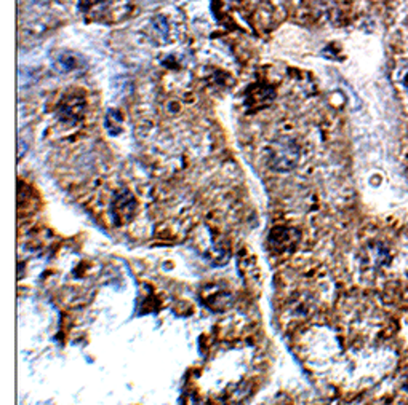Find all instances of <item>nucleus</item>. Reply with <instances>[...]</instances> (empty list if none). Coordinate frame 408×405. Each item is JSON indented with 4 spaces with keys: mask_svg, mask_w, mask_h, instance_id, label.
I'll return each instance as SVG.
<instances>
[{
    "mask_svg": "<svg viewBox=\"0 0 408 405\" xmlns=\"http://www.w3.org/2000/svg\"><path fill=\"white\" fill-rule=\"evenodd\" d=\"M266 163L277 173H290L293 171L301 158V148L290 137H277L268 144Z\"/></svg>",
    "mask_w": 408,
    "mask_h": 405,
    "instance_id": "f257e3e1",
    "label": "nucleus"
},
{
    "mask_svg": "<svg viewBox=\"0 0 408 405\" xmlns=\"http://www.w3.org/2000/svg\"><path fill=\"white\" fill-rule=\"evenodd\" d=\"M138 213V201L133 193L126 188H120L114 193L111 203V217L115 225L122 227L130 224L136 217Z\"/></svg>",
    "mask_w": 408,
    "mask_h": 405,
    "instance_id": "f03ea898",
    "label": "nucleus"
},
{
    "mask_svg": "<svg viewBox=\"0 0 408 405\" xmlns=\"http://www.w3.org/2000/svg\"><path fill=\"white\" fill-rule=\"evenodd\" d=\"M85 114V98L84 94L71 91L66 93L61 101L57 105V116L64 125L73 126L84 119Z\"/></svg>",
    "mask_w": 408,
    "mask_h": 405,
    "instance_id": "7ed1b4c3",
    "label": "nucleus"
},
{
    "mask_svg": "<svg viewBox=\"0 0 408 405\" xmlns=\"http://www.w3.org/2000/svg\"><path fill=\"white\" fill-rule=\"evenodd\" d=\"M300 240L301 233L296 229H291V227H275L269 233L268 244L274 254L284 255L293 252L298 244H300Z\"/></svg>",
    "mask_w": 408,
    "mask_h": 405,
    "instance_id": "20e7f679",
    "label": "nucleus"
},
{
    "mask_svg": "<svg viewBox=\"0 0 408 405\" xmlns=\"http://www.w3.org/2000/svg\"><path fill=\"white\" fill-rule=\"evenodd\" d=\"M393 260L389 247L381 241H370L360 249L359 262L365 270H379L388 266Z\"/></svg>",
    "mask_w": 408,
    "mask_h": 405,
    "instance_id": "39448f33",
    "label": "nucleus"
},
{
    "mask_svg": "<svg viewBox=\"0 0 408 405\" xmlns=\"http://www.w3.org/2000/svg\"><path fill=\"white\" fill-rule=\"evenodd\" d=\"M275 99V90L266 83H255L245 91V105L253 112L269 107Z\"/></svg>",
    "mask_w": 408,
    "mask_h": 405,
    "instance_id": "423d86ee",
    "label": "nucleus"
},
{
    "mask_svg": "<svg viewBox=\"0 0 408 405\" xmlns=\"http://www.w3.org/2000/svg\"><path fill=\"white\" fill-rule=\"evenodd\" d=\"M147 36L149 40L157 43V45H163L168 42L170 37V26L163 16H156L149 21L147 24Z\"/></svg>",
    "mask_w": 408,
    "mask_h": 405,
    "instance_id": "0eeeda50",
    "label": "nucleus"
},
{
    "mask_svg": "<svg viewBox=\"0 0 408 405\" xmlns=\"http://www.w3.org/2000/svg\"><path fill=\"white\" fill-rule=\"evenodd\" d=\"M54 66L59 72H64V74H69V72H80L87 68V61L77 53H63L59 54L54 61Z\"/></svg>",
    "mask_w": 408,
    "mask_h": 405,
    "instance_id": "6e6552de",
    "label": "nucleus"
},
{
    "mask_svg": "<svg viewBox=\"0 0 408 405\" xmlns=\"http://www.w3.org/2000/svg\"><path fill=\"white\" fill-rule=\"evenodd\" d=\"M109 2H111V0H80L79 10L80 13H84L87 16V18L98 20L106 13Z\"/></svg>",
    "mask_w": 408,
    "mask_h": 405,
    "instance_id": "1a4fd4ad",
    "label": "nucleus"
},
{
    "mask_svg": "<svg viewBox=\"0 0 408 405\" xmlns=\"http://www.w3.org/2000/svg\"><path fill=\"white\" fill-rule=\"evenodd\" d=\"M104 128L109 136H119L124 131V116L117 109H111L104 119Z\"/></svg>",
    "mask_w": 408,
    "mask_h": 405,
    "instance_id": "9d476101",
    "label": "nucleus"
},
{
    "mask_svg": "<svg viewBox=\"0 0 408 405\" xmlns=\"http://www.w3.org/2000/svg\"><path fill=\"white\" fill-rule=\"evenodd\" d=\"M405 388L408 390V369H407V372H405Z\"/></svg>",
    "mask_w": 408,
    "mask_h": 405,
    "instance_id": "9b49d317",
    "label": "nucleus"
},
{
    "mask_svg": "<svg viewBox=\"0 0 408 405\" xmlns=\"http://www.w3.org/2000/svg\"><path fill=\"white\" fill-rule=\"evenodd\" d=\"M405 86H407V90H408V77L405 79Z\"/></svg>",
    "mask_w": 408,
    "mask_h": 405,
    "instance_id": "f8f14e48",
    "label": "nucleus"
}]
</instances>
